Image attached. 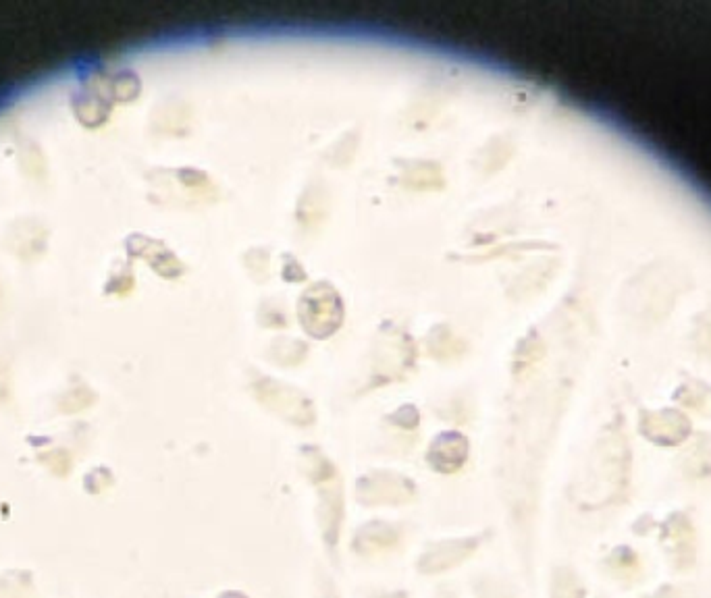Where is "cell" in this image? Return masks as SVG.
Instances as JSON below:
<instances>
[{
  "instance_id": "5b68a950",
  "label": "cell",
  "mask_w": 711,
  "mask_h": 598,
  "mask_svg": "<svg viewBox=\"0 0 711 598\" xmlns=\"http://www.w3.org/2000/svg\"><path fill=\"white\" fill-rule=\"evenodd\" d=\"M402 532L398 526L387 524V522H371L362 526L354 540L352 547L360 555H377L383 551H391L400 545Z\"/></svg>"
},
{
  "instance_id": "3957f363",
  "label": "cell",
  "mask_w": 711,
  "mask_h": 598,
  "mask_svg": "<svg viewBox=\"0 0 711 598\" xmlns=\"http://www.w3.org/2000/svg\"><path fill=\"white\" fill-rule=\"evenodd\" d=\"M481 538H456L445 540L431 547L418 561V569L423 574H441L460 563H464L470 555L477 551Z\"/></svg>"
},
{
  "instance_id": "ba28073f",
  "label": "cell",
  "mask_w": 711,
  "mask_h": 598,
  "mask_svg": "<svg viewBox=\"0 0 711 598\" xmlns=\"http://www.w3.org/2000/svg\"><path fill=\"white\" fill-rule=\"evenodd\" d=\"M381 598H408L406 594H387V596H381Z\"/></svg>"
},
{
  "instance_id": "8992f818",
  "label": "cell",
  "mask_w": 711,
  "mask_h": 598,
  "mask_svg": "<svg viewBox=\"0 0 711 598\" xmlns=\"http://www.w3.org/2000/svg\"><path fill=\"white\" fill-rule=\"evenodd\" d=\"M341 524H344V495H341V484L331 480L323 484L321 491V528L331 549L337 545Z\"/></svg>"
},
{
  "instance_id": "6da1fadb",
  "label": "cell",
  "mask_w": 711,
  "mask_h": 598,
  "mask_svg": "<svg viewBox=\"0 0 711 598\" xmlns=\"http://www.w3.org/2000/svg\"><path fill=\"white\" fill-rule=\"evenodd\" d=\"M356 495L364 505H402L416 497V486L406 476L375 470L358 480Z\"/></svg>"
},
{
  "instance_id": "52a82bcc",
  "label": "cell",
  "mask_w": 711,
  "mask_h": 598,
  "mask_svg": "<svg viewBox=\"0 0 711 598\" xmlns=\"http://www.w3.org/2000/svg\"><path fill=\"white\" fill-rule=\"evenodd\" d=\"M219 598H248V596H246V594H242V592H233V590H229V592L221 594Z\"/></svg>"
},
{
  "instance_id": "7a4b0ae2",
  "label": "cell",
  "mask_w": 711,
  "mask_h": 598,
  "mask_svg": "<svg viewBox=\"0 0 711 598\" xmlns=\"http://www.w3.org/2000/svg\"><path fill=\"white\" fill-rule=\"evenodd\" d=\"M256 383V380H254ZM254 395L258 397L260 403H265L271 412L281 414L285 420L308 426L314 422V410L312 403L308 401L306 395L292 387H283L275 380H258L254 385Z\"/></svg>"
},
{
  "instance_id": "277c9868",
  "label": "cell",
  "mask_w": 711,
  "mask_h": 598,
  "mask_svg": "<svg viewBox=\"0 0 711 598\" xmlns=\"http://www.w3.org/2000/svg\"><path fill=\"white\" fill-rule=\"evenodd\" d=\"M429 464L441 474H452L464 466L468 459V441L456 430L441 432L429 449Z\"/></svg>"
},
{
  "instance_id": "9c48e42d",
  "label": "cell",
  "mask_w": 711,
  "mask_h": 598,
  "mask_svg": "<svg viewBox=\"0 0 711 598\" xmlns=\"http://www.w3.org/2000/svg\"><path fill=\"white\" fill-rule=\"evenodd\" d=\"M325 598H337V594H335V592H333V588H331V586H329V596H327V594H325Z\"/></svg>"
}]
</instances>
